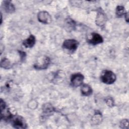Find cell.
Here are the masks:
<instances>
[{"label":"cell","instance_id":"cell-1","mask_svg":"<svg viewBox=\"0 0 129 129\" xmlns=\"http://www.w3.org/2000/svg\"><path fill=\"white\" fill-rule=\"evenodd\" d=\"M101 81L104 84L110 85L115 82L116 80L115 74L110 70H104L100 76Z\"/></svg>","mask_w":129,"mask_h":129},{"label":"cell","instance_id":"cell-2","mask_svg":"<svg viewBox=\"0 0 129 129\" xmlns=\"http://www.w3.org/2000/svg\"><path fill=\"white\" fill-rule=\"evenodd\" d=\"M79 42L74 39H68L65 40L62 45V47L69 52H74L78 48Z\"/></svg>","mask_w":129,"mask_h":129},{"label":"cell","instance_id":"cell-3","mask_svg":"<svg viewBox=\"0 0 129 129\" xmlns=\"http://www.w3.org/2000/svg\"><path fill=\"white\" fill-rule=\"evenodd\" d=\"M12 125L16 128H26L27 127V123L23 117L19 115H13L11 118Z\"/></svg>","mask_w":129,"mask_h":129},{"label":"cell","instance_id":"cell-4","mask_svg":"<svg viewBox=\"0 0 129 129\" xmlns=\"http://www.w3.org/2000/svg\"><path fill=\"white\" fill-rule=\"evenodd\" d=\"M1 119H3L5 121L10 120L13 115L11 113L9 109L7 107V106L5 102L1 99Z\"/></svg>","mask_w":129,"mask_h":129},{"label":"cell","instance_id":"cell-5","mask_svg":"<svg viewBox=\"0 0 129 129\" xmlns=\"http://www.w3.org/2000/svg\"><path fill=\"white\" fill-rule=\"evenodd\" d=\"M50 63V59L47 56H43L37 60L34 64V68L36 70L46 69Z\"/></svg>","mask_w":129,"mask_h":129},{"label":"cell","instance_id":"cell-6","mask_svg":"<svg viewBox=\"0 0 129 129\" xmlns=\"http://www.w3.org/2000/svg\"><path fill=\"white\" fill-rule=\"evenodd\" d=\"M85 78L81 73H77L73 74L71 77V84L74 87H78L83 84Z\"/></svg>","mask_w":129,"mask_h":129},{"label":"cell","instance_id":"cell-7","mask_svg":"<svg viewBox=\"0 0 129 129\" xmlns=\"http://www.w3.org/2000/svg\"><path fill=\"white\" fill-rule=\"evenodd\" d=\"M37 19L39 22L44 24H50L52 21V18L50 15L45 11H42L38 13Z\"/></svg>","mask_w":129,"mask_h":129},{"label":"cell","instance_id":"cell-8","mask_svg":"<svg viewBox=\"0 0 129 129\" xmlns=\"http://www.w3.org/2000/svg\"><path fill=\"white\" fill-rule=\"evenodd\" d=\"M107 16L104 12L100 9L98 11L95 19L96 24L99 27H103L107 21Z\"/></svg>","mask_w":129,"mask_h":129},{"label":"cell","instance_id":"cell-9","mask_svg":"<svg viewBox=\"0 0 129 129\" xmlns=\"http://www.w3.org/2000/svg\"><path fill=\"white\" fill-rule=\"evenodd\" d=\"M89 44L95 45L102 43L103 42V39L101 35L97 33H92L91 34V38L88 39Z\"/></svg>","mask_w":129,"mask_h":129},{"label":"cell","instance_id":"cell-10","mask_svg":"<svg viewBox=\"0 0 129 129\" xmlns=\"http://www.w3.org/2000/svg\"><path fill=\"white\" fill-rule=\"evenodd\" d=\"M36 43V38L34 35L31 34L27 38L23 40V45L26 48H32Z\"/></svg>","mask_w":129,"mask_h":129},{"label":"cell","instance_id":"cell-11","mask_svg":"<svg viewBox=\"0 0 129 129\" xmlns=\"http://www.w3.org/2000/svg\"><path fill=\"white\" fill-rule=\"evenodd\" d=\"M76 27V22L71 18H67L64 21V27L68 31H73Z\"/></svg>","mask_w":129,"mask_h":129},{"label":"cell","instance_id":"cell-12","mask_svg":"<svg viewBox=\"0 0 129 129\" xmlns=\"http://www.w3.org/2000/svg\"><path fill=\"white\" fill-rule=\"evenodd\" d=\"M80 91L81 94L85 96H89L93 93L92 88L87 84H83L81 86Z\"/></svg>","mask_w":129,"mask_h":129},{"label":"cell","instance_id":"cell-13","mask_svg":"<svg viewBox=\"0 0 129 129\" xmlns=\"http://www.w3.org/2000/svg\"><path fill=\"white\" fill-rule=\"evenodd\" d=\"M3 7L4 10L8 13H12L15 11V6L11 1H3Z\"/></svg>","mask_w":129,"mask_h":129},{"label":"cell","instance_id":"cell-14","mask_svg":"<svg viewBox=\"0 0 129 129\" xmlns=\"http://www.w3.org/2000/svg\"><path fill=\"white\" fill-rule=\"evenodd\" d=\"M42 111L43 113L45 115H48L52 114L54 112L55 109L51 104L49 103H46L42 106Z\"/></svg>","mask_w":129,"mask_h":129},{"label":"cell","instance_id":"cell-15","mask_svg":"<svg viewBox=\"0 0 129 129\" xmlns=\"http://www.w3.org/2000/svg\"><path fill=\"white\" fill-rule=\"evenodd\" d=\"M102 120V116L100 112L97 111L95 112L94 115L92 116L91 121L92 123L95 125H98L101 123Z\"/></svg>","mask_w":129,"mask_h":129},{"label":"cell","instance_id":"cell-16","mask_svg":"<svg viewBox=\"0 0 129 129\" xmlns=\"http://www.w3.org/2000/svg\"><path fill=\"white\" fill-rule=\"evenodd\" d=\"M127 12H126L125 9L124 7L122 6H117L115 10V14L117 17H124Z\"/></svg>","mask_w":129,"mask_h":129},{"label":"cell","instance_id":"cell-17","mask_svg":"<svg viewBox=\"0 0 129 129\" xmlns=\"http://www.w3.org/2000/svg\"><path fill=\"white\" fill-rule=\"evenodd\" d=\"M1 67L5 69H9L12 67V63L9 59L4 58L1 61Z\"/></svg>","mask_w":129,"mask_h":129},{"label":"cell","instance_id":"cell-18","mask_svg":"<svg viewBox=\"0 0 129 129\" xmlns=\"http://www.w3.org/2000/svg\"><path fill=\"white\" fill-rule=\"evenodd\" d=\"M128 121L127 119H123L120 122V127L121 128H128Z\"/></svg>","mask_w":129,"mask_h":129},{"label":"cell","instance_id":"cell-19","mask_svg":"<svg viewBox=\"0 0 129 129\" xmlns=\"http://www.w3.org/2000/svg\"><path fill=\"white\" fill-rule=\"evenodd\" d=\"M105 101L107 105L110 107H112L114 105V102L112 98L111 97H107L105 99Z\"/></svg>","mask_w":129,"mask_h":129},{"label":"cell","instance_id":"cell-20","mask_svg":"<svg viewBox=\"0 0 129 129\" xmlns=\"http://www.w3.org/2000/svg\"><path fill=\"white\" fill-rule=\"evenodd\" d=\"M18 53H19L20 56V59L21 61H24L26 57V54L25 52L21 51V50H19Z\"/></svg>","mask_w":129,"mask_h":129},{"label":"cell","instance_id":"cell-21","mask_svg":"<svg viewBox=\"0 0 129 129\" xmlns=\"http://www.w3.org/2000/svg\"><path fill=\"white\" fill-rule=\"evenodd\" d=\"M124 18H125L126 21L128 23V12H127L126 14H125V15L124 16Z\"/></svg>","mask_w":129,"mask_h":129}]
</instances>
